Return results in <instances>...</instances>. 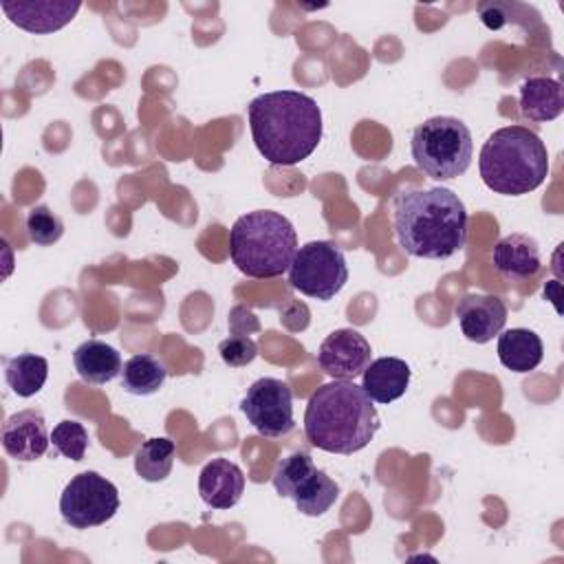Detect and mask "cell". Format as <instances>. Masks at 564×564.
I'll list each match as a JSON object with an SVG mask.
<instances>
[{
	"label": "cell",
	"mask_w": 564,
	"mask_h": 564,
	"mask_svg": "<svg viewBox=\"0 0 564 564\" xmlns=\"http://www.w3.org/2000/svg\"><path fill=\"white\" fill-rule=\"evenodd\" d=\"M518 104L522 117L540 123L553 121L564 110L562 84L553 77H527L520 84Z\"/></svg>",
	"instance_id": "cell-19"
},
{
	"label": "cell",
	"mask_w": 564,
	"mask_h": 564,
	"mask_svg": "<svg viewBox=\"0 0 564 564\" xmlns=\"http://www.w3.org/2000/svg\"><path fill=\"white\" fill-rule=\"evenodd\" d=\"M247 115L253 143L271 165H295L322 141V110L306 93H262L249 101Z\"/></svg>",
	"instance_id": "cell-2"
},
{
	"label": "cell",
	"mask_w": 564,
	"mask_h": 564,
	"mask_svg": "<svg viewBox=\"0 0 564 564\" xmlns=\"http://www.w3.org/2000/svg\"><path fill=\"white\" fill-rule=\"evenodd\" d=\"M240 410L262 436H284L295 427L293 392L282 379L275 377L256 379L247 388Z\"/></svg>",
	"instance_id": "cell-10"
},
{
	"label": "cell",
	"mask_w": 564,
	"mask_h": 564,
	"mask_svg": "<svg viewBox=\"0 0 564 564\" xmlns=\"http://www.w3.org/2000/svg\"><path fill=\"white\" fill-rule=\"evenodd\" d=\"M174 456H176L174 441L165 436L148 438L134 452V471L148 482H161L170 476Z\"/></svg>",
	"instance_id": "cell-23"
},
{
	"label": "cell",
	"mask_w": 564,
	"mask_h": 564,
	"mask_svg": "<svg viewBox=\"0 0 564 564\" xmlns=\"http://www.w3.org/2000/svg\"><path fill=\"white\" fill-rule=\"evenodd\" d=\"M48 377V361L42 355L22 352L4 359V379L13 394L29 399L37 394Z\"/></svg>",
	"instance_id": "cell-21"
},
{
	"label": "cell",
	"mask_w": 564,
	"mask_h": 564,
	"mask_svg": "<svg viewBox=\"0 0 564 564\" xmlns=\"http://www.w3.org/2000/svg\"><path fill=\"white\" fill-rule=\"evenodd\" d=\"M410 366L399 357H379L368 364L361 375L364 392L377 403L401 399L410 386Z\"/></svg>",
	"instance_id": "cell-17"
},
{
	"label": "cell",
	"mask_w": 564,
	"mask_h": 564,
	"mask_svg": "<svg viewBox=\"0 0 564 564\" xmlns=\"http://www.w3.org/2000/svg\"><path fill=\"white\" fill-rule=\"evenodd\" d=\"M297 253L293 223L273 212L256 209L236 218L229 231V256L249 278H278L289 271Z\"/></svg>",
	"instance_id": "cell-5"
},
{
	"label": "cell",
	"mask_w": 564,
	"mask_h": 564,
	"mask_svg": "<svg viewBox=\"0 0 564 564\" xmlns=\"http://www.w3.org/2000/svg\"><path fill=\"white\" fill-rule=\"evenodd\" d=\"M51 434L46 432L44 414L37 408H26L11 414L2 425V447L20 463H33L48 449Z\"/></svg>",
	"instance_id": "cell-13"
},
{
	"label": "cell",
	"mask_w": 564,
	"mask_h": 564,
	"mask_svg": "<svg viewBox=\"0 0 564 564\" xmlns=\"http://www.w3.org/2000/svg\"><path fill=\"white\" fill-rule=\"evenodd\" d=\"M73 364L79 379L93 386H104L123 370L119 350L101 339L82 341L73 352Z\"/></svg>",
	"instance_id": "cell-18"
},
{
	"label": "cell",
	"mask_w": 564,
	"mask_h": 564,
	"mask_svg": "<svg viewBox=\"0 0 564 564\" xmlns=\"http://www.w3.org/2000/svg\"><path fill=\"white\" fill-rule=\"evenodd\" d=\"M165 377H167V368L159 357L150 352H139L123 364L121 388L128 394L148 397L159 392V388L165 383Z\"/></svg>",
	"instance_id": "cell-22"
},
{
	"label": "cell",
	"mask_w": 564,
	"mask_h": 564,
	"mask_svg": "<svg viewBox=\"0 0 564 564\" xmlns=\"http://www.w3.org/2000/svg\"><path fill=\"white\" fill-rule=\"evenodd\" d=\"M372 357L368 339L355 328L333 330L317 350L319 368L333 379L355 381L364 375Z\"/></svg>",
	"instance_id": "cell-11"
},
{
	"label": "cell",
	"mask_w": 564,
	"mask_h": 564,
	"mask_svg": "<svg viewBox=\"0 0 564 564\" xmlns=\"http://www.w3.org/2000/svg\"><path fill=\"white\" fill-rule=\"evenodd\" d=\"M348 282L344 251L330 240H311L302 245L289 267V284L306 297L333 300Z\"/></svg>",
	"instance_id": "cell-8"
},
{
	"label": "cell",
	"mask_w": 564,
	"mask_h": 564,
	"mask_svg": "<svg viewBox=\"0 0 564 564\" xmlns=\"http://www.w3.org/2000/svg\"><path fill=\"white\" fill-rule=\"evenodd\" d=\"M498 359L511 372L535 370L544 357V344L529 328H509L498 335Z\"/></svg>",
	"instance_id": "cell-20"
},
{
	"label": "cell",
	"mask_w": 564,
	"mask_h": 564,
	"mask_svg": "<svg viewBox=\"0 0 564 564\" xmlns=\"http://www.w3.org/2000/svg\"><path fill=\"white\" fill-rule=\"evenodd\" d=\"M456 319L463 335L474 344H487L507 324V304L498 295L467 293L456 302Z\"/></svg>",
	"instance_id": "cell-12"
},
{
	"label": "cell",
	"mask_w": 564,
	"mask_h": 564,
	"mask_svg": "<svg viewBox=\"0 0 564 564\" xmlns=\"http://www.w3.org/2000/svg\"><path fill=\"white\" fill-rule=\"evenodd\" d=\"M465 203L447 187H414L397 194L392 229L412 258L447 260L467 242Z\"/></svg>",
	"instance_id": "cell-1"
},
{
	"label": "cell",
	"mask_w": 564,
	"mask_h": 564,
	"mask_svg": "<svg viewBox=\"0 0 564 564\" xmlns=\"http://www.w3.org/2000/svg\"><path fill=\"white\" fill-rule=\"evenodd\" d=\"M218 352H220V359L231 366V368H240V366H247L256 359L258 355V346L256 341L249 337V335H229L227 339H223L218 344Z\"/></svg>",
	"instance_id": "cell-26"
},
{
	"label": "cell",
	"mask_w": 564,
	"mask_h": 564,
	"mask_svg": "<svg viewBox=\"0 0 564 564\" xmlns=\"http://www.w3.org/2000/svg\"><path fill=\"white\" fill-rule=\"evenodd\" d=\"M494 267L507 280H527L542 269L540 245L529 234H509L494 247Z\"/></svg>",
	"instance_id": "cell-16"
},
{
	"label": "cell",
	"mask_w": 564,
	"mask_h": 564,
	"mask_svg": "<svg viewBox=\"0 0 564 564\" xmlns=\"http://www.w3.org/2000/svg\"><path fill=\"white\" fill-rule=\"evenodd\" d=\"M119 505V489L97 471L77 474L59 496L62 520L73 529L106 524L115 518Z\"/></svg>",
	"instance_id": "cell-9"
},
{
	"label": "cell",
	"mask_w": 564,
	"mask_h": 564,
	"mask_svg": "<svg viewBox=\"0 0 564 564\" xmlns=\"http://www.w3.org/2000/svg\"><path fill=\"white\" fill-rule=\"evenodd\" d=\"M258 328H260V324H258V319H256V315L251 311H249L247 319H240L238 306L231 308V313H229V330L234 335H249L251 330H258Z\"/></svg>",
	"instance_id": "cell-28"
},
{
	"label": "cell",
	"mask_w": 564,
	"mask_h": 564,
	"mask_svg": "<svg viewBox=\"0 0 564 564\" xmlns=\"http://www.w3.org/2000/svg\"><path fill=\"white\" fill-rule=\"evenodd\" d=\"M478 15L482 20L485 26L489 29H500L507 20V7L500 4V2H482L478 4Z\"/></svg>",
	"instance_id": "cell-27"
},
{
	"label": "cell",
	"mask_w": 564,
	"mask_h": 564,
	"mask_svg": "<svg viewBox=\"0 0 564 564\" xmlns=\"http://www.w3.org/2000/svg\"><path fill=\"white\" fill-rule=\"evenodd\" d=\"M416 167L434 181H449L467 172L474 159L469 128L449 115L430 117L419 123L410 139Z\"/></svg>",
	"instance_id": "cell-6"
},
{
	"label": "cell",
	"mask_w": 564,
	"mask_h": 564,
	"mask_svg": "<svg viewBox=\"0 0 564 564\" xmlns=\"http://www.w3.org/2000/svg\"><path fill=\"white\" fill-rule=\"evenodd\" d=\"M271 482L278 496L291 498L297 511L311 518L324 516L339 498V485L324 469H317L306 452L280 458Z\"/></svg>",
	"instance_id": "cell-7"
},
{
	"label": "cell",
	"mask_w": 564,
	"mask_h": 564,
	"mask_svg": "<svg viewBox=\"0 0 564 564\" xmlns=\"http://www.w3.org/2000/svg\"><path fill=\"white\" fill-rule=\"evenodd\" d=\"M245 491V474L229 458H212L198 474V494L212 509H231Z\"/></svg>",
	"instance_id": "cell-15"
},
{
	"label": "cell",
	"mask_w": 564,
	"mask_h": 564,
	"mask_svg": "<svg viewBox=\"0 0 564 564\" xmlns=\"http://www.w3.org/2000/svg\"><path fill=\"white\" fill-rule=\"evenodd\" d=\"M51 445L55 447L57 454L70 460H82L88 447V432L79 421H73V419L59 421L51 432Z\"/></svg>",
	"instance_id": "cell-24"
},
{
	"label": "cell",
	"mask_w": 564,
	"mask_h": 564,
	"mask_svg": "<svg viewBox=\"0 0 564 564\" xmlns=\"http://www.w3.org/2000/svg\"><path fill=\"white\" fill-rule=\"evenodd\" d=\"M0 7L18 29L44 35L66 26L82 9V2L77 0H31V2L4 0Z\"/></svg>",
	"instance_id": "cell-14"
},
{
	"label": "cell",
	"mask_w": 564,
	"mask_h": 564,
	"mask_svg": "<svg viewBox=\"0 0 564 564\" xmlns=\"http://www.w3.org/2000/svg\"><path fill=\"white\" fill-rule=\"evenodd\" d=\"M478 170L482 183L505 196H522L538 189L549 176L544 141L524 126L494 130L480 148Z\"/></svg>",
	"instance_id": "cell-4"
},
{
	"label": "cell",
	"mask_w": 564,
	"mask_h": 564,
	"mask_svg": "<svg viewBox=\"0 0 564 564\" xmlns=\"http://www.w3.org/2000/svg\"><path fill=\"white\" fill-rule=\"evenodd\" d=\"M26 234H29L31 242L48 247L62 238L64 223L46 205H37L26 214Z\"/></svg>",
	"instance_id": "cell-25"
},
{
	"label": "cell",
	"mask_w": 564,
	"mask_h": 564,
	"mask_svg": "<svg viewBox=\"0 0 564 564\" xmlns=\"http://www.w3.org/2000/svg\"><path fill=\"white\" fill-rule=\"evenodd\" d=\"M381 421L372 399L348 379L319 386L304 410V434L317 449L330 454H355L379 432Z\"/></svg>",
	"instance_id": "cell-3"
}]
</instances>
